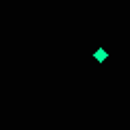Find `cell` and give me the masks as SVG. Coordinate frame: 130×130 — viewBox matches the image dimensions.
<instances>
[{
	"mask_svg": "<svg viewBox=\"0 0 130 130\" xmlns=\"http://www.w3.org/2000/svg\"><path fill=\"white\" fill-rule=\"evenodd\" d=\"M93 59H95V61H98V63H104V61H106V59H108V52H106V50H104V48H98V50H95V52H93Z\"/></svg>",
	"mask_w": 130,
	"mask_h": 130,
	"instance_id": "obj_1",
	"label": "cell"
}]
</instances>
